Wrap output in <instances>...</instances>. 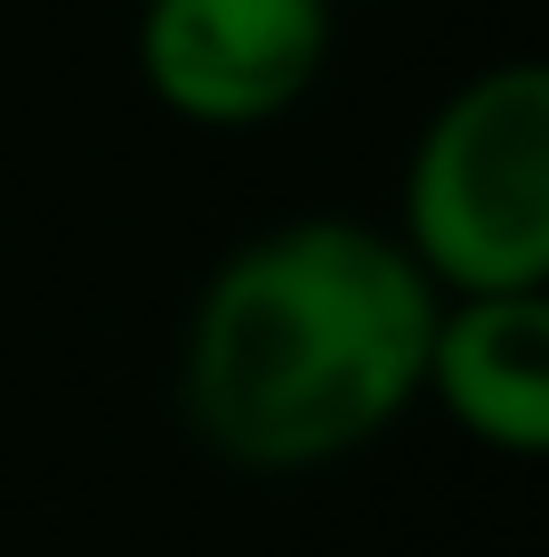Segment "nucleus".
I'll use <instances>...</instances> for the list:
<instances>
[{
    "instance_id": "f03ea898",
    "label": "nucleus",
    "mask_w": 549,
    "mask_h": 557,
    "mask_svg": "<svg viewBox=\"0 0 549 557\" xmlns=\"http://www.w3.org/2000/svg\"><path fill=\"white\" fill-rule=\"evenodd\" d=\"M445 299L549 292V73L534 57L461 82L404 162V226Z\"/></svg>"
},
{
    "instance_id": "f257e3e1",
    "label": "nucleus",
    "mask_w": 549,
    "mask_h": 557,
    "mask_svg": "<svg viewBox=\"0 0 549 557\" xmlns=\"http://www.w3.org/2000/svg\"><path fill=\"white\" fill-rule=\"evenodd\" d=\"M437 283L380 226L299 219L202 283L178 405L235 469H324L364 453L421 396Z\"/></svg>"
},
{
    "instance_id": "20e7f679",
    "label": "nucleus",
    "mask_w": 549,
    "mask_h": 557,
    "mask_svg": "<svg viewBox=\"0 0 549 557\" xmlns=\"http://www.w3.org/2000/svg\"><path fill=\"white\" fill-rule=\"evenodd\" d=\"M421 388L485 453H549V292H469L437 299Z\"/></svg>"
},
{
    "instance_id": "7ed1b4c3",
    "label": "nucleus",
    "mask_w": 549,
    "mask_h": 557,
    "mask_svg": "<svg viewBox=\"0 0 549 557\" xmlns=\"http://www.w3.org/2000/svg\"><path fill=\"white\" fill-rule=\"evenodd\" d=\"M332 0H146L138 73L195 129H259L315 89Z\"/></svg>"
}]
</instances>
